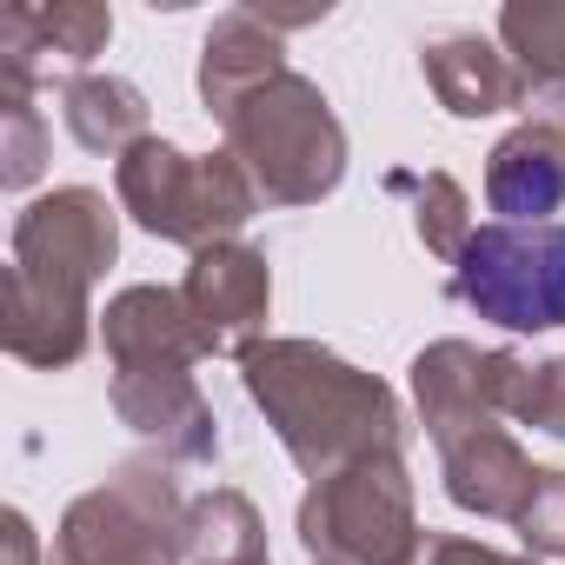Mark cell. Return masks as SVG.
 Masks as SVG:
<instances>
[{
  "instance_id": "1",
  "label": "cell",
  "mask_w": 565,
  "mask_h": 565,
  "mask_svg": "<svg viewBox=\"0 0 565 565\" xmlns=\"http://www.w3.org/2000/svg\"><path fill=\"white\" fill-rule=\"evenodd\" d=\"M459 300L512 333L565 327V226L552 220L479 226L459 253Z\"/></svg>"
}]
</instances>
